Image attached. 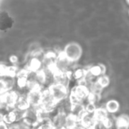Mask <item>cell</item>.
Returning <instances> with one entry per match:
<instances>
[{
	"mask_svg": "<svg viewBox=\"0 0 129 129\" xmlns=\"http://www.w3.org/2000/svg\"><path fill=\"white\" fill-rule=\"evenodd\" d=\"M22 120L29 127L30 126L32 127L37 126L40 121L39 107H30V108L26 110Z\"/></svg>",
	"mask_w": 129,
	"mask_h": 129,
	"instance_id": "cell-4",
	"label": "cell"
},
{
	"mask_svg": "<svg viewBox=\"0 0 129 129\" xmlns=\"http://www.w3.org/2000/svg\"><path fill=\"white\" fill-rule=\"evenodd\" d=\"M50 95L57 103L65 100L69 96L68 86L60 83H54L48 88Z\"/></svg>",
	"mask_w": 129,
	"mask_h": 129,
	"instance_id": "cell-1",
	"label": "cell"
},
{
	"mask_svg": "<svg viewBox=\"0 0 129 129\" xmlns=\"http://www.w3.org/2000/svg\"><path fill=\"white\" fill-rule=\"evenodd\" d=\"M84 108H85V111L87 113H92L93 114L94 111H95V110L96 109V105L94 103L88 102V104L86 106H84Z\"/></svg>",
	"mask_w": 129,
	"mask_h": 129,
	"instance_id": "cell-27",
	"label": "cell"
},
{
	"mask_svg": "<svg viewBox=\"0 0 129 129\" xmlns=\"http://www.w3.org/2000/svg\"><path fill=\"white\" fill-rule=\"evenodd\" d=\"M9 60H10V62L15 64L18 62V57L16 56V55H11V56L10 57V58H9Z\"/></svg>",
	"mask_w": 129,
	"mask_h": 129,
	"instance_id": "cell-30",
	"label": "cell"
},
{
	"mask_svg": "<svg viewBox=\"0 0 129 129\" xmlns=\"http://www.w3.org/2000/svg\"><path fill=\"white\" fill-rule=\"evenodd\" d=\"M43 97L40 108L45 113L49 114L55 110L58 103L54 100L49 93L48 89L42 91Z\"/></svg>",
	"mask_w": 129,
	"mask_h": 129,
	"instance_id": "cell-3",
	"label": "cell"
},
{
	"mask_svg": "<svg viewBox=\"0 0 129 129\" xmlns=\"http://www.w3.org/2000/svg\"><path fill=\"white\" fill-rule=\"evenodd\" d=\"M86 112L84 105H83V103H79V104L73 105L71 107L70 113L74 117H76L79 120H80L81 118Z\"/></svg>",
	"mask_w": 129,
	"mask_h": 129,
	"instance_id": "cell-14",
	"label": "cell"
},
{
	"mask_svg": "<svg viewBox=\"0 0 129 129\" xmlns=\"http://www.w3.org/2000/svg\"><path fill=\"white\" fill-rule=\"evenodd\" d=\"M63 52L71 62H74L79 60L81 57L82 48L78 43H69L65 47Z\"/></svg>",
	"mask_w": 129,
	"mask_h": 129,
	"instance_id": "cell-2",
	"label": "cell"
},
{
	"mask_svg": "<svg viewBox=\"0 0 129 129\" xmlns=\"http://www.w3.org/2000/svg\"><path fill=\"white\" fill-rule=\"evenodd\" d=\"M3 108H5V105L3 98V94H0V109Z\"/></svg>",
	"mask_w": 129,
	"mask_h": 129,
	"instance_id": "cell-31",
	"label": "cell"
},
{
	"mask_svg": "<svg viewBox=\"0 0 129 129\" xmlns=\"http://www.w3.org/2000/svg\"><path fill=\"white\" fill-rule=\"evenodd\" d=\"M127 3H129V0H127Z\"/></svg>",
	"mask_w": 129,
	"mask_h": 129,
	"instance_id": "cell-34",
	"label": "cell"
},
{
	"mask_svg": "<svg viewBox=\"0 0 129 129\" xmlns=\"http://www.w3.org/2000/svg\"><path fill=\"white\" fill-rule=\"evenodd\" d=\"M8 128V126L5 122H1L0 123V129H6Z\"/></svg>",
	"mask_w": 129,
	"mask_h": 129,
	"instance_id": "cell-32",
	"label": "cell"
},
{
	"mask_svg": "<svg viewBox=\"0 0 129 129\" xmlns=\"http://www.w3.org/2000/svg\"><path fill=\"white\" fill-rule=\"evenodd\" d=\"M68 115L62 112H59L54 116L52 120L54 128H65L66 118Z\"/></svg>",
	"mask_w": 129,
	"mask_h": 129,
	"instance_id": "cell-11",
	"label": "cell"
},
{
	"mask_svg": "<svg viewBox=\"0 0 129 129\" xmlns=\"http://www.w3.org/2000/svg\"><path fill=\"white\" fill-rule=\"evenodd\" d=\"M71 63H72L65 56L64 52H62L57 55L55 65L58 70L66 72L67 71L69 70L68 69H69Z\"/></svg>",
	"mask_w": 129,
	"mask_h": 129,
	"instance_id": "cell-9",
	"label": "cell"
},
{
	"mask_svg": "<svg viewBox=\"0 0 129 129\" xmlns=\"http://www.w3.org/2000/svg\"><path fill=\"white\" fill-rule=\"evenodd\" d=\"M116 126L118 128H128L129 127V117L127 115H122L117 118Z\"/></svg>",
	"mask_w": 129,
	"mask_h": 129,
	"instance_id": "cell-19",
	"label": "cell"
},
{
	"mask_svg": "<svg viewBox=\"0 0 129 129\" xmlns=\"http://www.w3.org/2000/svg\"><path fill=\"white\" fill-rule=\"evenodd\" d=\"M87 99H88V102L95 104L96 102H98L100 100V94H97V93L90 91L89 95L87 97Z\"/></svg>",
	"mask_w": 129,
	"mask_h": 129,
	"instance_id": "cell-26",
	"label": "cell"
},
{
	"mask_svg": "<svg viewBox=\"0 0 129 129\" xmlns=\"http://www.w3.org/2000/svg\"><path fill=\"white\" fill-rule=\"evenodd\" d=\"M0 79V94L5 93L8 91L11 90L14 85L13 78H8Z\"/></svg>",
	"mask_w": 129,
	"mask_h": 129,
	"instance_id": "cell-12",
	"label": "cell"
},
{
	"mask_svg": "<svg viewBox=\"0 0 129 129\" xmlns=\"http://www.w3.org/2000/svg\"><path fill=\"white\" fill-rule=\"evenodd\" d=\"M105 108L108 113H114L118 110L119 103L117 101L115 100H112L107 102L105 106Z\"/></svg>",
	"mask_w": 129,
	"mask_h": 129,
	"instance_id": "cell-21",
	"label": "cell"
},
{
	"mask_svg": "<svg viewBox=\"0 0 129 129\" xmlns=\"http://www.w3.org/2000/svg\"><path fill=\"white\" fill-rule=\"evenodd\" d=\"M30 74L31 73L26 68L18 70L16 77L17 78V84L19 88L23 89L26 87Z\"/></svg>",
	"mask_w": 129,
	"mask_h": 129,
	"instance_id": "cell-10",
	"label": "cell"
},
{
	"mask_svg": "<svg viewBox=\"0 0 129 129\" xmlns=\"http://www.w3.org/2000/svg\"><path fill=\"white\" fill-rule=\"evenodd\" d=\"M42 61L37 57H33L30 59L26 69H27L31 73H35L40 70L42 66Z\"/></svg>",
	"mask_w": 129,
	"mask_h": 129,
	"instance_id": "cell-13",
	"label": "cell"
},
{
	"mask_svg": "<svg viewBox=\"0 0 129 129\" xmlns=\"http://www.w3.org/2000/svg\"><path fill=\"white\" fill-rule=\"evenodd\" d=\"M7 68V65L3 63H0V77L1 78H5L6 76Z\"/></svg>",
	"mask_w": 129,
	"mask_h": 129,
	"instance_id": "cell-28",
	"label": "cell"
},
{
	"mask_svg": "<svg viewBox=\"0 0 129 129\" xmlns=\"http://www.w3.org/2000/svg\"><path fill=\"white\" fill-rule=\"evenodd\" d=\"M88 72L91 76H100L103 75L106 73V67L104 64H99L89 68Z\"/></svg>",
	"mask_w": 129,
	"mask_h": 129,
	"instance_id": "cell-15",
	"label": "cell"
},
{
	"mask_svg": "<svg viewBox=\"0 0 129 129\" xmlns=\"http://www.w3.org/2000/svg\"><path fill=\"white\" fill-rule=\"evenodd\" d=\"M15 107L23 110H26L30 108V105L26 95H19Z\"/></svg>",
	"mask_w": 129,
	"mask_h": 129,
	"instance_id": "cell-17",
	"label": "cell"
},
{
	"mask_svg": "<svg viewBox=\"0 0 129 129\" xmlns=\"http://www.w3.org/2000/svg\"><path fill=\"white\" fill-rule=\"evenodd\" d=\"M4 114L0 112V123L4 122Z\"/></svg>",
	"mask_w": 129,
	"mask_h": 129,
	"instance_id": "cell-33",
	"label": "cell"
},
{
	"mask_svg": "<svg viewBox=\"0 0 129 129\" xmlns=\"http://www.w3.org/2000/svg\"><path fill=\"white\" fill-rule=\"evenodd\" d=\"M79 125H80V123H79V120L76 118V117H75L74 115L71 114V113H69V114L67 115L66 118L65 128H76Z\"/></svg>",
	"mask_w": 129,
	"mask_h": 129,
	"instance_id": "cell-16",
	"label": "cell"
},
{
	"mask_svg": "<svg viewBox=\"0 0 129 129\" xmlns=\"http://www.w3.org/2000/svg\"><path fill=\"white\" fill-rule=\"evenodd\" d=\"M87 73H88L87 69H78L74 71V73H73V76L74 79L78 81L86 78Z\"/></svg>",
	"mask_w": 129,
	"mask_h": 129,
	"instance_id": "cell-23",
	"label": "cell"
},
{
	"mask_svg": "<svg viewBox=\"0 0 129 129\" xmlns=\"http://www.w3.org/2000/svg\"><path fill=\"white\" fill-rule=\"evenodd\" d=\"M41 88L38 87L29 89L28 93L26 94V97L30 103V107H40L43 97V93Z\"/></svg>",
	"mask_w": 129,
	"mask_h": 129,
	"instance_id": "cell-5",
	"label": "cell"
},
{
	"mask_svg": "<svg viewBox=\"0 0 129 129\" xmlns=\"http://www.w3.org/2000/svg\"><path fill=\"white\" fill-rule=\"evenodd\" d=\"M98 123H100L102 125H103V127H105V128H110V127H112V125H113L112 120H111V119L108 117H107V118H106L104 120L102 121V122Z\"/></svg>",
	"mask_w": 129,
	"mask_h": 129,
	"instance_id": "cell-29",
	"label": "cell"
},
{
	"mask_svg": "<svg viewBox=\"0 0 129 129\" xmlns=\"http://www.w3.org/2000/svg\"><path fill=\"white\" fill-rule=\"evenodd\" d=\"M3 119L4 122L6 123L8 125H11L13 123H15V122H16V116H15V114L13 111V110H9L7 113L4 114Z\"/></svg>",
	"mask_w": 129,
	"mask_h": 129,
	"instance_id": "cell-22",
	"label": "cell"
},
{
	"mask_svg": "<svg viewBox=\"0 0 129 129\" xmlns=\"http://www.w3.org/2000/svg\"><path fill=\"white\" fill-rule=\"evenodd\" d=\"M18 96V93L13 90L8 91L3 93V98L5 105V108L8 110V111L13 109L16 105Z\"/></svg>",
	"mask_w": 129,
	"mask_h": 129,
	"instance_id": "cell-6",
	"label": "cell"
},
{
	"mask_svg": "<svg viewBox=\"0 0 129 129\" xmlns=\"http://www.w3.org/2000/svg\"><path fill=\"white\" fill-rule=\"evenodd\" d=\"M18 71V69L15 66H8L6 77L14 78L16 76Z\"/></svg>",
	"mask_w": 129,
	"mask_h": 129,
	"instance_id": "cell-24",
	"label": "cell"
},
{
	"mask_svg": "<svg viewBox=\"0 0 129 129\" xmlns=\"http://www.w3.org/2000/svg\"><path fill=\"white\" fill-rule=\"evenodd\" d=\"M38 128H52L53 127L52 120L50 119L48 116L44 117L42 118L39 121V123L38 124Z\"/></svg>",
	"mask_w": 129,
	"mask_h": 129,
	"instance_id": "cell-20",
	"label": "cell"
},
{
	"mask_svg": "<svg viewBox=\"0 0 129 129\" xmlns=\"http://www.w3.org/2000/svg\"><path fill=\"white\" fill-rule=\"evenodd\" d=\"M71 93L78 97L83 102L84 99L87 98L90 93V89L86 84H78L74 86L71 91Z\"/></svg>",
	"mask_w": 129,
	"mask_h": 129,
	"instance_id": "cell-8",
	"label": "cell"
},
{
	"mask_svg": "<svg viewBox=\"0 0 129 129\" xmlns=\"http://www.w3.org/2000/svg\"><path fill=\"white\" fill-rule=\"evenodd\" d=\"M79 123L83 128H94L98 125V122L94 118L92 113H87L86 112L83 115L79 120Z\"/></svg>",
	"mask_w": 129,
	"mask_h": 129,
	"instance_id": "cell-7",
	"label": "cell"
},
{
	"mask_svg": "<svg viewBox=\"0 0 129 129\" xmlns=\"http://www.w3.org/2000/svg\"><path fill=\"white\" fill-rule=\"evenodd\" d=\"M96 81L100 85V86L103 88L108 86L110 84L109 78L108 76H107L105 75V74L100 76Z\"/></svg>",
	"mask_w": 129,
	"mask_h": 129,
	"instance_id": "cell-25",
	"label": "cell"
},
{
	"mask_svg": "<svg viewBox=\"0 0 129 129\" xmlns=\"http://www.w3.org/2000/svg\"><path fill=\"white\" fill-rule=\"evenodd\" d=\"M93 115L98 123L102 122L107 117H108V112L105 108H96Z\"/></svg>",
	"mask_w": 129,
	"mask_h": 129,
	"instance_id": "cell-18",
	"label": "cell"
}]
</instances>
